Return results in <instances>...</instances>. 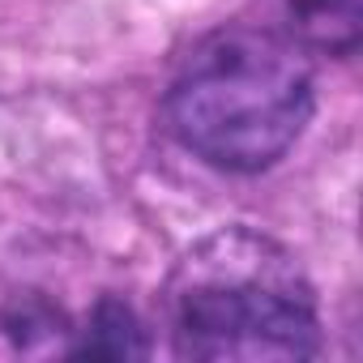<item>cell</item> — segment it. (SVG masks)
I'll return each instance as SVG.
<instances>
[{
	"label": "cell",
	"mask_w": 363,
	"mask_h": 363,
	"mask_svg": "<svg viewBox=\"0 0 363 363\" xmlns=\"http://www.w3.org/2000/svg\"><path fill=\"white\" fill-rule=\"evenodd\" d=\"M167 312L179 359L265 363L320 350L308 274L278 240L252 227H223L179 257Z\"/></svg>",
	"instance_id": "cell-1"
},
{
	"label": "cell",
	"mask_w": 363,
	"mask_h": 363,
	"mask_svg": "<svg viewBox=\"0 0 363 363\" xmlns=\"http://www.w3.org/2000/svg\"><path fill=\"white\" fill-rule=\"evenodd\" d=\"M167 116L175 137L223 171H265L312 116V69L303 52L269 30H218L179 69Z\"/></svg>",
	"instance_id": "cell-2"
},
{
	"label": "cell",
	"mask_w": 363,
	"mask_h": 363,
	"mask_svg": "<svg viewBox=\"0 0 363 363\" xmlns=\"http://www.w3.org/2000/svg\"><path fill=\"white\" fill-rule=\"evenodd\" d=\"M77 329L43 295L0 299V359H60L73 354Z\"/></svg>",
	"instance_id": "cell-3"
},
{
	"label": "cell",
	"mask_w": 363,
	"mask_h": 363,
	"mask_svg": "<svg viewBox=\"0 0 363 363\" xmlns=\"http://www.w3.org/2000/svg\"><path fill=\"white\" fill-rule=\"evenodd\" d=\"M145 350H150L145 329L133 316V308L120 299H99L86 329H77L73 337V354H90V359H141Z\"/></svg>",
	"instance_id": "cell-4"
},
{
	"label": "cell",
	"mask_w": 363,
	"mask_h": 363,
	"mask_svg": "<svg viewBox=\"0 0 363 363\" xmlns=\"http://www.w3.org/2000/svg\"><path fill=\"white\" fill-rule=\"evenodd\" d=\"M295 30L325 52H350L363 30V0H286Z\"/></svg>",
	"instance_id": "cell-5"
}]
</instances>
